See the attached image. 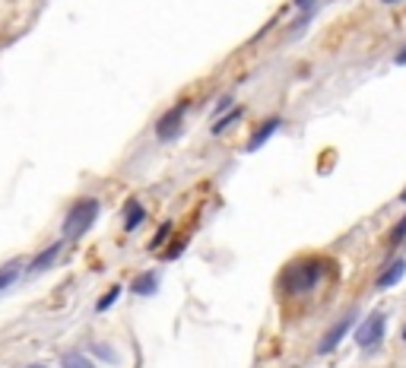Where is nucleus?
Instances as JSON below:
<instances>
[{
    "mask_svg": "<svg viewBox=\"0 0 406 368\" xmlns=\"http://www.w3.org/2000/svg\"><path fill=\"white\" fill-rule=\"evenodd\" d=\"M324 276V264L321 260H296L282 270L280 276V286L282 292L298 295V292H308L311 286H317V280Z\"/></svg>",
    "mask_w": 406,
    "mask_h": 368,
    "instance_id": "nucleus-1",
    "label": "nucleus"
},
{
    "mask_svg": "<svg viewBox=\"0 0 406 368\" xmlns=\"http://www.w3.org/2000/svg\"><path fill=\"white\" fill-rule=\"evenodd\" d=\"M99 216V200L86 197V200H76L70 206L67 219H64V239H80V235L89 232V225L96 222Z\"/></svg>",
    "mask_w": 406,
    "mask_h": 368,
    "instance_id": "nucleus-2",
    "label": "nucleus"
},
{
    "mask_svg": "<svg viewBox=\"0 0 406 368\" xmlns=\"http://www.w3.org/2000/svg\"><path fill=\"white\" fill-rule=\"evenodd\" d=\"M384 327H387V318H384V311H375V314H368V318L362 320L356 327V343L362 349H375L381 343V337H384Z\"/></svg>",
    "mask_w": 406,
    "mask_h": 368,
    "instance_id": "nucleus-3",
    "label": "nucleus"
},
{
    "mask_svg": "<svg viewBox=\"0 0 406 368\" xmlns=\"http://www.w3.org/2000/svg\"><path fill=\"white\" fill-rule=\"evenodd\" d=\"M184 115H187V105L178 102L175 108H168L166 115L156 121V136L159 140H172V136H178L181 124H184Z\"/></svg>",
    "mask_w": 406,
    "mask_h": 368,
    "instance_id": "nucleus-4",
    "label": "nucleus"
},
{
    "mask_svg": "<svg viewBox=\"0 0 406 368\" xmlns=\"http://www.w3.org/2000/svg\"><path fill=\"white\" fill-rule=\"evenodd\" d=\"M352 320H356V311H349V314H346V318H340V320H337V327H333V330H327V334H324V340H321V346H317V353H321V355L333 353V349L340 346V340H343V337L349 334Z\"/></svg>",
    "mask_w": 406,
    "mask_h": 368,
    "instance_id": "nucleus-5",
    "label": "nucleus"
},
{
    "mask_svg": "<svg viewBox=\"0 0 406 368\" xmlns=\"http://www.w3.org/2000/svg\"><path fill=\"white\" fill-rule=\"evenodd\" d=\"M280 127H282V118H280V115H270L267 121H263L261 127L254 130V136H251V140H248V153L261 150V146L267 143V140H270V136H273V134H276V130H280Z\"/></svg>",
    "mask_w": 406,
    "mask_h": 368,
    "instance_id": "nucleus-6",
    "label": "nucleus"
},
{
    "mask_svg": "<svg viewBox=\"0 0 406 368\" xmlns=\"http://www.w3.org/2000/svg\"><path fill=\"white\" fill-rule=\"evenodd\" d=\"M403 273H406V260H391V264L381 270V276H378V283H375V286H378V289L397 286V283L403 280Z\"/></svg>",
    "mask_w": 406,
    "mask_h": 368,
    "instance_id": "nucleus-7",
    "label": "nucleus"
},
{
    "mask_svg": "<svg viewBox=\"0 0 406 368\" xmlns=\"http://www.w3.org/2000/svg\"><path fill=\"white\" fill-rule=\"evenodd\" d=\"M57 254H61V241H55V245L51 248H45L42 254H38V257L32 260V264H29V273H38V270H48L51 264H55V257Z\"/></svg>",
    "mask_w": 406,
    "mask_h": 368,
    "instance_id": "nucleus-8",
    "label": "nucleus"
},
{
    "mask_svg": "<svg viewBox=\"0 0 406 368\" xmlns=\"http://www.w3.org/2000/svg\"><path fill=\"white\" fill-rule=\"evenodd\" d=\"M124 210H127V216H124V229H127V232H133V229H137V225L143 222L146 213H143V206H140L137 200H131V204H127Z\"/></svg>",
    "mask_w": 406,
    "mask_h": 368,
    "instance_id": "nucleus-9",
    "label": "nucleus"
},
{
    "mask_svg": "<svg viewBox=\"0 0 406 368\" xmlns=\"http://www.w3.org/2000/svg\"><path fill=\"white\" fill-rule=\"evenodd\" d=\"M156 286H159L156 273H143V276L133 280V292H137V295H152V292H156Z\"/></svg>",
    "mask_w": 406,
    "mask_h": 368,
    "instance_id": "nucleus-10",
    "label": "nucleus"
},
{
    "mask_svg": "<svg viewBox=\"0 0 406 368\" xmlns=\"http://www.w3.org/2000/svg\"><path fill=\"white\" fill-rule=\"evenodd\" d=\"M61 368H96V362L86 359V355H80V353H67L61 359Z\"/></svg>",
    "mask_w": 406,
    "mask_h": 368,
    "instance_id": "nucleus-11",
    "label": "nucleus"
},
{
    "mask_svg": "<svg viewBox=\"0 0 406 368\" xmlns=\"http://www.w3.org/2000/svg\"><path fill=\"white\" fill-rule=\"evenodd\" d=\"M16 276H20V264H16V260H10V264L0 270V292H3L7 286H13Z\"/></svg>",
    "mask_w": 406,
    "mask_h": 368,
    "instance_id": "nucleus-12",
    "label": "nucleus"
},
{
    "mask_svg": "<svg viewBox=\"0 0 406 368\" xmlns=\"http://www.w3.org/2000/svg\"><path fill=\"white\" fill-rule=\"evenodd\" d=\"M117 299H121V286H111V289H108V292H105V295H102V299H99V302H96V311H99V314H102V311H108V308H111V305H115V302H117Z\"/></svg>",
    "mask_w": 406,
    "mask_h": 368,
    "instance_id": "nucleus-13",
    "label": "nucleus"
},
{
    "mask_svg": "<svg viewBox=\"0 0 406 368\" xmlns=\"http://www.w3.org/2000/svg\"><path fill=\"white\" fill-rule=\"evenodd\" d=\"M241 115H245V108H232V111H229V115H226V118H219V121H216V124H213V134H216V136H219V134H222V130H226V127H232V124H235V121H238V118H241Z\"/></svg>",
    "mask_w": 406,
    "mask_h": 368,
    "instance_id": "nucleus-14",
    "label": "nucleus"
},
{
    "mask_svg": "<svg viewBox=\"0 0 406 368\" xmlns=\"http://www.w3.org/2000/svg\"><path fill=\"white\" fill-rule=\"evenodd\" d=\"M406 239V216L400 219L397 225H393V232H391V245H400V241Z\"/></svg>",
    "mask_w": 406,
    "mask_h": 368,
    "instance_id": "nucleus-15",
    "label": "nucleus"
},
{
    "mask_svg": "<svg viewBox=\"0 0 406 368\" xmlns=\"http://www.w3.org/2000/svg\"><path fill=\"white\" fill-rule=\"evenodd\" d=\"M168 232H172V222H162V229H159V232H156V239L150 241V248H159V245H162V241L168 239Z\"/></svg>",
    "mask_w": 406,
    "mask_h": 368,
    "instance_id": "nucleus-16",
    "label": "nucleus"
},
{
    "mask_svg": "<svg viewBox=\"0 0 406 368\" xmlns=\"http://www.w3.org/2000/svg\"><path fill=\"white\" fill-rule=\"evenodd\" d=\"M181 251H184V241H175V245L172 248H168V251L166 254H162V260H175V257H178V254Z\"/></svg>",
    "mask_w": 406,
    "mask_h": 368,
    "instance_id": "nucleus-17",
    "label": "nucleus"
},
{
    "mask_svg": "<svg viewBox=\"0 0 406 368\" xmlns=\"http://www.w3.org/2000/svg\"><path fill=\"white\" fill-rule=\"evenodd\" d=\"M311 3H314V0H296V3H292V7H298V10H305V7H311Z\"/></svg>",
    "mask_w": 406,
    "mask_h": 368,
    "instance_id": "nucleus-18",
    "label": "nucleus"
},
{
    "mask_svg": "<svg viewBox=\"0 0 406 368\" xmlns=\"http://www.w3.org/2000/svg\"><path fill=\"white\" fill-rule=\"evenodd\" d=\"M229 105H232V96H226V99H222V102H219V108H216V111H226Z\"/></svg>",
    "mask_w": 406,
    "mask_h": 368,
    "instance_id": "nucleus-19",
    "label": "nucleus"
},
{
    "mask_svg": "<svg viewBox=\"0 0 406 368\" xmlns=\"http://www.w3.org/2000/svg\"><path fill=\"white\" fill-rule=\"evenodd\" d=\"M393 61H397V64H400V67H403V64H406V48H403V51H400V55H397V57H393Z\"/></svg>",
    "mask_w": 406,
    "mask_h": 368,
    "instance_id": "nucleus-20",
    "label": "nucleus"
},
{
    "mask_svg": "<svg viewBox=\"0 0 406 368\" xmlns=\"http://www.w3.org/2000/svg\"><path fill=\"white\" fill-rule=\"evenodd\" d=\"M400 204H406V187H403V191H400Z\"/></svg>",
    "mask_w": 406,
    "mask_h": 368,
    "instance_id": "nucleus-21",
    "label": "nucleus"
},
{
    "mask_svg": "<svg viewBox=\"0 0 406 368\" xmlns=\"http://www.w3.org/2000/svg\"><path fill=\"white\" fill-rule=\"evenodd\" d=\"M381 3H397V0H381Z\"/></svg>",
    "mask_w": 406,
    "mask_h": 368,
    "instance_id": "nucleus-22",
    "label": "nucleus"
},
{
    "mask_svg": "<svg viewBox=\"0 0 406 368\" xmlns=\"http://www.w3.org/2000/svg\"><path fill=\"white\" fill-rule=\"evenodd\" d=\"M29 368H45V365H29Z\"/></svg>",
    "mask_w": 406,
    "mask_h": 368,
    "instance_id": "nucleus-23",
    "label": "nucleus"
},
{
    "mask_svg": "<svg viewBox=\"0 0 406 368\" xmlns=\"http://www.w3.org/2000/svg\"><path fill=\"white\" fill-rule=\"evenodd\" d=\"M403 340H406V327H403Z\"/></svg>",
    "mask_w": 406,
    "mask_h": 368,
    "instance_id": "nucleus-24",
    "label": "nucleus"
}]
</instances>
